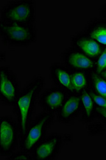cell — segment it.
Masks as SVG:
<instances>
[{
    "instance_id": "obj_17",
    "label": "cell",
    "mask_w": 106,
    "mask_h": 160,
    "mask_svg": "<svg viewBox=\"0 0 106 160\" xmlns=\"http://www.w3.org/2000/svg\"><path fill=\"white\" fill-rule=\"evenodd\" d=\"M88 135L89 137H95L104 135L106 132V126L101 121H92L86 126Z\"/></svg>"
},
{
    "instance_id": "obj_9",
    "label": "cell",
    "mask_w": 106,
    "mask_h": 160,
    "mask_svg": "<svg viewBox=\"0 0 106 160\" xmlns=\"http://www.w3.org/2000/svg\"><path fill=\"white\" fill-rule=\"evenodd\" d=\"M69 94L58 87H53L42 92L38 98V104L44 112L56 114Z\"/></svg>"
},
{
    "instance_id": "obj_14",
    "label": "cell",
    "mask_w": 106,
    "mask_h": 160,
    "mask_svg": "<svg viewBox=\"0 0 106 160\" xmlns=\"http://www.w3.org/2000/svg\"><path fill=\"white\" fill-rule=\"evenodd\" d=\"M89 89L84 90L80 94L81 101L80 121L84 123L94 121L97 117V106L89 94Z\"/></svg>"
},
{
    "instance_id": "obj_19",
    "label": "cell",
    "mask_w": 106,
    "mask_h": 160,
    "mask_svg": "<svg viewBox=\"0 0 106 160\" xmlns=\"http://www.w3.org/2000/svg\"><path fill=\"white\" fill-rule=\"evenodd\" d=\"M8 160H16V159H33V156L30 152L19 149L18 151H15L11 155L7 157Z\"/></svg>"
},
{
    "instance_id": "obj_15",
    "label": "cell",
    "mask_w": 106,
    "mask_h": 160,
    "mask_svg": "<svg viewBox=\"0 0 106 160\" xmlns=\"http://www.w3.org/2000/svg\"><path fill=\"white\" fill-rule=\"evenodd\" d=\"M72 83L75 94H81L91 88L90 72L72 71Z\"/></svg>"
},
{
    "instance_id": "obj_18",
    "label": "cell",
    "mask_w": 106,
    "mask_h": 160,
    "mask_svg": "<svg viewBox=\"0 0 106 160\" xmlns=\"http://www.w3.org/2000/svg\"><path fill=\"white\" fill-rule=\"evenodd\" d=\"M106 70V47L104 48V50L101 52V54L96 60V65L95 72L100 74L104 71Z\"/></svg>"
},
{
    "instance_id": "obj_1",
    "label": "cell",
    "mask_w": 106,
    "mask_h": 160,
    "mask_svg": "<svg viewBox=\"0 0 106 160\" xmlns=\"http://www.w3.org/2000/svg\"><path fill=\"white\" fill-rule=\"evenodd\" d=\"M45 85L46 79L43 76H35L21 90L13 106V111L19 125L20 139L33 121L36 102Z\"/></svg>"
},
{
    "instance_id": "obj_24",
    "label": "cell",
    "mask_w": 106,
    "mask_h": 160,
    "mask_svg": "<svg viewBox=\"0 0 106 160\" xmlns=\"http://www.w3.org/2000/svg\"><path fill=\"white\" fill-rule=\"evenodd\" d=\"M1 62H5L7 60V53L5 51H2L1 52Z\"/></svg>"
},
{
    "instance_id": "obj_22",
    "label": "cell",
    "mask_w": 106,
    "mask_h": 160,
    "mask_svg": "<svg viewBox=\"0 0 106 160\" xmlns=\"http://www.w3.org/2000/svg\"><path fill=\"white\" fill-rule=\"evenodd\" d=\"M63 140L64 143H70L72 142V140H73V136L72 134L70 132H67L65 133L63 135Z\"/></svg>"
},
{
    "instance_id": "obj_3",
    "label": "cell",
    "mask_w": 106,
    "mask_h": 160,
    "mask_svg": "<svg viewBox=\"0 0 106 160\" xmlns=\"http://www.w3.org/2000/svg\"><path fill=\"white\" fill-rule=\"evenodd\" d=\"M56 119V115L42 112L33 119L25 135L20 139L19 149L30 152L46 137L48 129Z\"/></svg>"
},
{
    "instance_id": "obj_23",
    "label": "cell",
    "mask_w": 106,
    "mask_h": 160,
    "mask_svg": "<svg viewBox=\"0 0 106 160\" xmlns=\"http://www.w3.org/2000/svg\"><path fill=\"white\" fill-rule=\"evenodd\" d=\"M99 14L100 18L106 19V3L102 5L99 9Z\"/></svg>"
},
{
    "instance_id": "obj_26",
    "label": "cell",
    "mask_w": 106,
    "mask_h": 160,
    "mask_svg": "<svg viewBox=\"0 0 106 160\" xmlns=\"http://www.w3.org/2000/svg\"><path fill=\"white\" fill-rule=\"evenodd\" d=\"M105 145H106V141H105Z\"/></svg>"
},
{
    "instance_id": "obj_21",
    "label": "cell",
    "mask_w": 106,
    "mask_h": 160,
    "mask_svg": "<svg viewBox=\"0 0 106 160\" xmlns=\"http://www.w3.org/2000/svg\"><path fill=\"white\" fill-rule=\"evenodd\" d=\"M97 117L106 126V108H102L97 106Z\"/></svg>"
},
{
    "instance_id": "obj_2",
    "label": "cell",
    "mask_w": 106,
    "mask_h": 160,
    "mask_svg": "<svg viewBox=\"0 0 106 160\" xmlns=\"http://www.w3.org/2000/svg\"><path fill=\"white\" fill-rule=\"evenodd\" d=\"M0 35L3 43L8 47H27L36 42L37 30L35 24L0 21Z\"/></svg>"
},
{
    "instance_id": "obj_7",
    "label": "cell",
    "mask_w": 106,
    "mask_h": 160,
    "mask_svg": "<svg viewBox=\"0 0 106 160\" xmlns=\"http://www.w3.org/2000/svg\"><path fill=\"white\" fill-rule=\"evenodd\" d=\"M63 143L62 135L52 132L40 142L31 154L33 159L36 160L55 159L61 152Z\"/></svg>"
},
{
    "instance_id": "obj_6",
    "label": "cell",
    "mask_w": 106,
    "mask_h": 160,
    "mask_svg": "<svg viewBox=\"0 0 106 160\" xmlns=\"http://www.w3.org/2000/svg\"><path fill=\"white\" fill-rule=\"evenodd\" d=\"M21 89L16 74L9 66L0 68V101L5 106H14Z\"/></svg>"
},
{
    "instance_id": "obj_12",
    "label": "cell",
    "mask_w": 106,
    "mask_h": 160,
    "mask_svg": "<svg viewBox=\"0 0 106 160\" xmlns=\"http://www.w3.org/2000/svg\"><path fill=\"white\" fill-rule=\"evenodd\" d=\"M50 75L53 83L68 94H75L72 83V71L63 63H54L49 67Z\"/></svg>"
},
{
    "instance_id": "obj_20",
    "label": "cell",
    "mask_w": 106,
    "mask_h": 160,
    "mask_svg": "<svg viewBox=\"0 0 106 160\" xmlns=\"http://www.w3.org/2000/svg\"><path fill=\"white\" fill-rule=\"evenodd\" d=\"M89 94L97 107L106 108V98L95 94L91 88L89 89Z\"/></svg>"
},
{
    "instance_id": "obj_13",
    "label": "cell",
    "mask_w": 106,
    "mask_h": 160,
    "mask_svg": "<svg viewBox=\"0 0 106 160\" xmlns=\"http://www.w3.org/2000/svg\"><path fill=\"white\" fill-rule=\"evenodd\" d=\"M83 32L104 47H106V19L95 18L86 25Z\"/></svg>"
},
{
    "instance_id": "obj_4",
    "label": "cell",
    "mask_w": 106,
    "mask_h": 160,
    "mask_svg": "<svg viewBox=\"0 0 106 160\" xmlns=\"http://www.w3.org/2000/svg\"><path fill=\"white\" fill-rule=\"evenodd\" d=\"M35 2L33 0L8 2L1 9V21L20 24H35Z\"/></svg>"
},
{
    "instance_id": "obj_11",
    "label": "cell",
    "mask_w": 106,
    "mask_h": 160,
    "mask_svg": "<svg viewBox=\"0 0 106 160\" xmlns=\"http://www.w3.org/2000/svg\"><path fill=\"white\" fill-rule=\"evenodd\" d=\"M71 46L95 60L105 48L89 37L83 31L72 37Z\"/></svg>"
},
{
    "instance_id": "obj_8",
    "label": "cell",
    "mask_w": 106,
    "mask_h": 160,
    "mask_svg": "<svg viewBox=\"0 0 106 160\" xmlns=\"http://www.w3.org/2000/svg\"><path fill=\"white\" fill-rule=\"evenodd\" d=\"M61 57L63 63L71 71H95L96 60L72 46L66 49L61 53Z\"/></svg>"
},
{
    "instance_id": "obj_5",
    "label": "cell",
    "mask_w": 106,
    "mask_h": 160,
    "mask_svg": "<svg viewBox=\"0 0 106 160\" xmlns=\"http://www.w3.org/2000/svg\"><path fill=\"white\" fill-rule=\"evenodd\" d=\"M20 128L17 119L10 115L0 118V154L8 157L19 148Z\"/></svg>"
},
{
    "instance_id": "obj_25",
    "label": "cell",
    "mask_w": 106,
    "mask_h": 160,
    "mask_svg": "<svg viewBox=\"0 0 106 160\" xmlns=\"http://www.w3.org/2000/svg\"><path fill=\"white\" fill-rule=\"evenodd\" d=\"M103 78H104L105 80H106V70L105 71H104L102 73H101L100 74Z\"/></svg>"
},
{
    "instance_id": "obj_10",
    "label": "cell",
    "mask_w": 106,
    "mask_h": 160,
    "mask_svg": "<svg viewBox=\"0 0 106 160\" xmlns=\"http://www.w3.org/2000/svg\"><path fill=\"white\" fill-rule=\"evenodd\" d=\"M81 95L69 94L60 110L56 114V120L63 124H71L81 115Z\"/></svg>"
},
{
    "instance_id": "obj_16",
    "label": "cell",
    "mask_w": 106,
    "mask_h": 160,
    "mask_svg": "<svg viewBox=\"0 0 106 160\" xmlns=\"http://www.w3.org/2000/svg\"><path fill=\"white\" fill-rule=\"evenodd\" d=\"M91 89L95 94L106 98V80L95 71L90 72Z\"/></svg>"
}]
</instances>
